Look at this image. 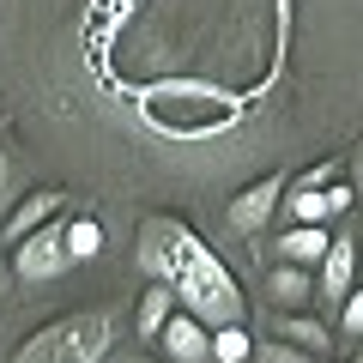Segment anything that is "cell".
I'll use <instances>...</instances> for the list:
<instances>
[{"label":"cell","instance_id":"obj_21","mask_svg":"<svg viewBox=\"0 0 363 363\" xmlns=\"http://www.w3.org/2000/svg\"><path fill=\"white\" fill-rule=\"evenodd\" d=\"M128 363H169V357H128Z\"/></svg>","mask_w":363,"mask_h":363},{"label":"cell","instance_id":"obj_14","mask_svg":"<svg viewBox=\"0 0 363 363\" xmlns=\"http://www.w3.org/2000/svg\"><path fill=\"white\" fill-rule=\"evenodd\" d=\"M67 248H73L79 267L97 260V255H104V224H97V218H73V224H67Z\"/></svg>","mask_w":363,"mask_h":363},{"label":"cell","instance_id":"obj_11","mask_svg":"<svg viewBox=\"0 0 363 363\" xmlns=\"http://www.w3.org/2000/svg\"><path fill=\"white\" fill-rule=\"evenodd\" d=\"M267 297L279 303V309H309V297H315V272L297 267V260H279V267L267 272Z\"/></svg>","mask_w":363,"mask_h":363},{"label":"cell","instance_id":"obj_10","mask_svg":"<svg viewBox=\"0 0 363 363\" xmlns=\"http://www.w3.org/2000/svg\"><path fill=\"white\" fill-rule=\"evenodd\" d=\"M279 339L303 345L309 357H333V327L321 315H309V309H279Z\"/></svg>","mask_w":363,"mask_h":363},{"label":"cell","instance_id":"obj_8","mask_svg":"<svg viewBox=\"0 0 363 363\" xmlns=\"http://www.w3.org/2000/svg\"><path fill=\"white\" fill-rule=\"evenodd\" d=\"M182 309V297H176V285H164V279H145V291H140V303H133V333L140 339H157L169 327V315Z\"/></svg>","mask_w":363,"mask_h":363},{"label":"cell","instance_id":"obj_18","mask_svg":"<svg viewBox=\"0 0 363 363\" xmlns=\"http://www.w3.org/2000/svg\"><path fill=\"white\" fill-rule=\"evenodd\" d=\"M291 182H297V188H333V182H339V164H333V157H321L315 169H303V176H291Z\"/></svg>","mask_w":363,"mask_h":363},{"label":"cell","instance_id":"obj_15","mask_svg":"<svg viewBox=\"0 0 363 363\" xmlns=\"http://www.w3.org/2000/svg\"><path fill=\"white\" fill-rule=\"evenodd\" d=\"M339 339L345 345H363V291L351 285V297L339 303Z\"/></svg>","mask_w":363,"mask_h":363},{"label":"cell","instance_id":"obj_7","mask_svg":"<svg viewBox=\"0 0 363 363\" xmlns=\"http://www.w3.org/2000/svg\"><path fill=\"white\" fill-rule=\"evenodd\" d=\"M357 260H363V248H357V236H351V230L333 236V248L321 255V279H315V291H321L333 309L351 297V285H357Z\"/></svg>","mask_w":363,"mask_h":363},{"label":"cell","instance_id":"obj_22","mask_svg":"<svg viewBox=\"0 0 363 363\" xmlns=\"http://www.w3.org/2000/svg\"><path fill=\"white\" fill-rule=\"evenodd\" d=\"M351 363H363V345H351Z\"/></svg>","mask_w":363,"mask_h":363},{"label":"cell","instance_id":"obj_17","mask_svg":"<svg viewBox=\"0 0 363 363\" xmlns=\"http://www.w3.org/2000/svg\"><path fill=\"white\" fill-rule=\"evenodd\" d=\"M255 363H321V357H309V351L291 345V339H267V345H255Z\"/></svg>","mask_w":363,"mask_h":363},{"label":"cell","instance_id":"obj_4","mask_svg":"<svg viewBox=\"0 0 363 363\" xmlns=\"http://www.w3.org/2000/svg\"><path fill=\"white\" fill-rule=\"evenodd\" d=\"M285 188H291V176H279V169H272V176H255V182L242 188V194H236L230 206H224V218H230V230L255 242V236L267 230V218L279 212V200H285Z\"/></svg>","mask_w":363,"mask_h":363},{"label":"cell","instance_id":"obj_9","mask_svg":"<svg viewBox=\"0 0 363 363\" xmlns=\"http://www.w3.org/2000/svg\"><path fill=\"white\" fill-rule=\"evenodd\" d=\"M327 248H333L327 224H285V230L272 236V255H279V260H297V267H321Z\"/></svg>","mask_w":363,"mask_h":363},{"label":"cell","instance_id":"obj_12","mask_svg":"<svg viewBox=\"0 0 363 363\" xmlns=\"http://www.w3.org/2000/svg\"><path fill=\"white\" fill-rule=\"evenodd\" d=\"M279 212H285V224H327V218H339L333 200H327V188H297V182L285 188Z\"/></svg>","mask_w":363,"mask_h":363},{"label":"cell","instance_id":"obj_2","mask_svg":"<svg viewBox=\"0 0 363 363\" xmlns=\"http://www.w3.org/2000/svg\"><path fill=\"white\" fill-rule=\"evenodd\" d=\"M116 339H121V327L109 309H73L61 321L37 327L6 363H104L116 351Z\"/></svg>","mask_w":363,"mask_h":363},{"label":"cell","instance_id":"obj_16","mask_svg":"<svg viewBox=\"0 0 363 363\" xmlns=\"http://www.w3.org/2000/svg\"><path fill=\"white\" fill-rule=\"evenodd\" d=\"M13 176H18V157H13V140L0 133V224H6V212L18 206L13 200Z\"/></svg>","mask_w":363,"mask_h":363},{"label":"cell","instance_id":"obj_3","mask_svg":"<svg viewBox=\"0 0 363 363\" xmlns=\"http://www.w3.org/2000/svg\"><path fill=\"white\" fill-rule=\"evenodd\" d=\"M67 212L55 224H43V230H30L25 242L13 248V272L18 279H30V285H43V279H55V272H67V267H79L73 260V248H67Z\"/></svg>","mask_w":363,"mask_h":363},{"label":"cell","instance_id":"obj_1","mask_svg":"<svg viewBox=\"0 0 363 363\" xmlns=\"http://www.w3.org/2000/svg\"><path fill=\"white\" fill-rule=\"evenodd\" d=\"M133 260H140L145 279H164V285H176L182 309L200 315L212 333L242 321V285L230 279V267L218 260V248H212L206 236H194L182 218H140Z\"/></svg>","mask_w":363,"mask_h":363},{"label":"cell","instance_id":"obj_6","mask_svg":"<svg viewBox=\"0 0 363 363\" xmlns=\"http://www.w3.org/2000/svg\"><path fill=\"white\" fill-rule=\"evenodd\" d=\"M61 206H67V200L55 194V188H30V194H18V206L6 212V224H0V242H6V248H18L30 230H43V224H55V218H61Z\"/></svg>","mask_w":363,"mask_h":363},{"label":"cell","instance_id":"obj_20","mask_svg":"<svg viewBox=\"0 0 363 363\" xmlns=\"http://www.w3.org/2000/svg\"><path fill=\"white\" fill-rule=\"evenodd\" d=\"M351 176H357V206H363V145H357V157H351Z\"/></svg>","mask_w":363,"mask_h":363},{"label":"cell","instance_id":"obj_19","mask_svg":"<svg viewBox=\"0 0 363 363\" xmlns=\"http://www.w3.org/2000/svg\"><path fill=\"white\" fill-rule=\"evenodd\" d=\"M6 279H13V248L0 242V285H6Z\"/></svg>","mask_w":363,"mask_h":363},{"label":"cell","instance_id":"obj_5","mask_svg":"<svg viewBox=\"0 0 363 363\" xmlns=\"http://www.w3.org/2000/svg\"><path fill=\"white\" fill-rule=\"evenodd\" d=\"M157 351H164L169 363H212V327L200 321V315L176 309V315H169V327L157 333Z\"/></svg>","mask_w":363,"mask_h":363},{"label":"cell","instance_id":"obj_13","mask_svg":"<svg viewBox=\"0 0 363 363\" xmlns=\"http://www.w3.org/2000/svg\"><path fill=\"white\" fill-rule=\"evenodd\" d=\"M248 357H255V339H248V327H242V321L212 333V363H248Z\"/></svg>","mask_w":363,"mask_h":363}]
</instances>
